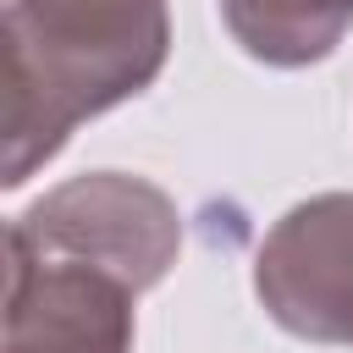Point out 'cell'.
I'll list each match as a JSON object with an SVG mask.
<instances>
[{"mask_svg": "<svg viewBox=\"0 0 353 353\" xmlns=\"http://www.w3.org/2000/svg\"><path fill=\"white\" fill-rule=\"evenodd\" d=\"M165 55V0H11L0 188H22L83 121L143 94Z\"/></svg>", "mask_w": 353, "mask_h": 353, "instance_id": "6da1fadb", "label": "cell"}, {"mask_svg": "<svg viewBox=\"0 0 353 353\" xmlns=\"http://www.w3.org/2000/svg\"><path fill=\"white\" fill-rule=\"evenodd\" d=\"M6 237L22 248H39V254L116 270L121 281L149 292L165 281V270L182 254V215L143 176L88 171V176H72V182L50 188L44 199H33L6 226Z\"/></svg>", "mask_w": 353, "mask_h": 353, "instance_id": "7a4b0ae2", "label": "cell"}, {"mask_svg": "<svg viewBox=\"0 0 353 353\" xmlns=\"http://www.w3.org/2000/svg\"><path fill=\"white\" fill-rule=\"evenodd\" d=\"M138 287L116 270L39 254L6 237V342L0 353H132Z\"/></svg>", "mask_w": 353, "mask_h": 353, "instance_id": "277c9868", "label": "cell"}, {"mask_svg": "<svg viewBox=\"0 0 353 353\" xmlns=\"http://www.w3.org/2000/svg\"><path fill=\"white\" fill-rule=\"evenodd\" d=\"M254 292L281 331L353 347V193L292 204L254 254Z\"/></svg>", "mask_w": 353, "mask_h": 353, "instance_id": "3957f363", "label": "cell"}, {"mask_svg": "<svg viewBox=\"0 0 353 353\" xmlns=\"http://www.w3.org/2000/svg\"><path fill=\"white\" fill-rule=\"evenodd\" d=\"M221 22L243 55L292 72L325 61L347 39L353 0H221Z\"/></svg>", "mask_w": 353, "mask_h": 353, "instance_id": "5b68a950", "label": "cell"}]
</instances>
